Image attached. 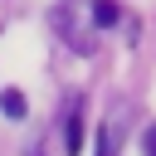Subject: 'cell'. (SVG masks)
<instances>
[{
	"instance_id": "7a4b0ae2",
	"label": "cell",
	"mask_w": 156,
	"mask_h": 156,
	"mask_svg": "<svg viewBox=\"0 0 156 156\" xmlns=\"http://www.w3.org/2000/svg\"><path fill=\"white\" fill-rule=\"evenodd\" d=\"M0 112L20 122V117L29 112V102H24V93H20V88H5V93H0Z\"/></svg>"
},
{
	"instance_id": "5b68a950",
	"label": "cell",
	"mask_w": 156,
	"mask_h": 156,
	"mask_svg": "<svg viewBox=\"0 0 156 156\" xmlns=\"http://www.w3.org/2000/svg\"><path fill=\"white\" fill-rule=\"evenodd\" d=\"M29 156H44V146H29Z\"/></svg>"
},
{
	"instance_id": "3957f363",
	"label": "cell",
	"mask_w": 156,
	"mask_h": 156,
	"mask_svg": "<svg viewBox=\"0 0 156 156\" xmlns=\"http://www.w3.org/2000/svg\"><path fill=\"white\" fill-rule=\"evenodd\" d=\"M93 24H117V5L112 0H98L93 5Z\"/></svg>"
},
{
	"instance_id": "277c9868",
	"label": "cell",
	"mask_w": 156,
	"mask_h": 156,
	"mask_svg": "<svg viewBox=\"0 0 156 156\" xmlns=\"http://www.w3.org/2000/svg\"><path fill=\"white\" fill-rule=\"evenodd\" d=\"M146 151H151V156H156V132H146Z\"/></svg>"
},
{
	"instance_id": "6da1fadb",
	"label": "cell",
	"mask_w": 156,
	"mask_h": 156,
	"mask_svg": "<svg viewBox=\"0 0 156 156\" xmlns=\"http://www.w3.org/2000/svg\"><path fill=\"white\" fill-rule=\"evenodd\" d=\"M63 151H68V156H78V151H83V112H78V107L68 112V132H63Z\"/></svg>"
}]
</instances>
